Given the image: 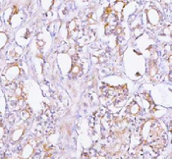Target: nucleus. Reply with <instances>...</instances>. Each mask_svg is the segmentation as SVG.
Wrapping results in <instances>:
<instances>
[{"instance_id": "7ed1b4c3", "label": "nucleus", "mask_w": 172, "mask_h": 159, "mask_svg": "<svg viewBox=\"0 0 172 159\" xmlns=\"http://www.w3.org/2000/svg\"><path fill=\"white\" fill-rule=\"evenodd\" d=\"M158 13L156 10H150L149 12V20L152 24H156L158 21Z\"/></svg>"}, {"instance_id": "20e7f679", "label": "nucleus", "mask_w": 172, "mask_h": 159, "mask_svg": "<svg viewBox=\"0 0 172 159\" xmlns=\"http://www.w3.org/2000/svg\"><path fill=\"white\" fill-rule=\"evenodd\" d=\"M24 134V128H19V129H16V131L13 133V135H12V140L14 141H17L21 139V137L23 136Z\"/></svg>"}, {"instance_id": "0eeeda50", "label": "nucleus", "mask_w": 172, "mask_h": 159, "mask_svg": "<svg viewBox=\"0 0 172 159\" xmlns=\"http://www.w3.org/2000/svg\"><path fill=\"white\" fill-rule=\"evenodd\" d=\"M80 68H81V67H80L79 65H74L73 66V68H72V70H71V72H72V74L74 75H78L79 73H80Z\"/></svg>"}, {"instance_id": "9d476101", "label": "nucleus", "mask_w": 172, "mask_h": 159, "mask_svg": "<svg viewBox=\"0 0 172 159\" xmlns=\"http://www.w3.org/2000/svg\"><path fill=\"white\" fill-rule=\"evenodd\" d=\"M3 135H4V131H3V129L0 127V139L3 137Z\"/></svg>"}, {"instance_id": "6e6552de", "label": "nucleus", "mask_w": 172, "mask_h": 159, "mask_svg": "<svg viewBox=\"0 0 172 159\" xmlns=\"http://www.w3.org/2000/svg\"><path fill=\"white\" fill-rule=\"evenodd\" d=\"M30 116H31V113L29 112V111H27V110H24V111L22 112V118H23L24 120H27V119H29V118H30Z\"/></svg>"}, {"instance_id": "f03ea898", "label": "nucleus", "mask_w": 172, "mask_h": 159, "mask_svg": "<svg viewBox=\"0 0 172 159\" xmlns=\"http://www.w3.org/2000/svg\"><path fill=\"white\" fill-rule=\"evenodd\" d=\"M33 152V147L29 144H26L24 146L23 148V152H22V158L23 159H28L32 156V154Z\"/></svg>"}, {"instance_id": "423d86ee", "label": "nucleus", "mask_w": 172, "mask_h": 159, "mask_svg": "<svg viewBox=\"0 0 172 159\" xmlns=\"http://www.w3.org/2000/svg\"><path fill=\"white\" fill-rule=\"evenodd\" d=\"M77 29H78V27H77V21L76 20H73L72 22L69 24V32H72L74 31H76Z\"/></svg>"}, {"instance_id": "f257e3e1", "label": "nucleus", "mask_w": 172, "mask_h": 159, "mask_svg": "<svg viewBox=\"0 0 172 159\" xmlns=\"http://www.w3.org/2000/svg\"><path fill=\"white\" fill-rule=\"evenodd\" d=\"M19 73H20V70L18 68V66L14 65V66L9 67L8 70H7V72H6L7 80H8V81H10V82L14 81V80L16 79V77L19 75Z\"/></svg>"}, {"instance_id": "1a4fd4ad", "label": "nucleus", "mask_w": 172, "mask_h": 159, "mask_svg": "<svg viewBox=\"0 0 172 159\" xmlns=\"http://www.w3.org/2000/svg\"><path fill=\"white\" fill-rule=\"evenodd\" d=\"M157 67L156 66H150V76H154V75L157 74Z\"/></svg>"}, {"instance_id": "39448f33", "label": "nucleus", "mask_w": 172, "mask_h": 159, "mask_svg": "<svg viewBox=\"0 0 172 159\" xmlns=\"http://www.w3.org/2000/svg\"><path fill=\"white\" fill-rule=\"evenodd\" d=\"M128 110H129V112L131 113L132 115H136V114H138V113L140 112L141 108H140V106L138 105L137 103H132L131 105L129 106Z\"/></svg>"}]
</instances>
